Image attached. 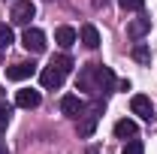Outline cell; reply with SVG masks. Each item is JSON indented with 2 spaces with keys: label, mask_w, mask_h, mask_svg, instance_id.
<instances>
[{
  "label": "cell",
  "mask_w": 157,
  "mask_h": 154,
  "mask_svg": "<svg viewBox=\"0 0 157 154\" xmlns=\"http://www.w3.org/2000/svg\"><path fill=\"white\" fill-rule=\"evenodd\" d=\"M21 45H24L30 55H39V52H45V33H42L39 27H27L24 37H21Z\"/></svg>",
  "instance_id": "6da1fadb"
},
{
  "label": "cell",
  "mask_w": 157,
  "mask_h": 154,
  "mask_svg": "<svg viewBox=\"0 0 157 154\" xmlns=\"http://www.w3.org/2000/svg\"><path fill=\"white\" fill-rule=\"evenodd\" d=\"M33 12H36L33 0H18V3L12 6V21H15V24H30Z\"/></svg>",
  "instance_id": "7a4b0ae2"
},
{
  "label": "cell",
  "mask_w": 157,
  "mask_h": 154,
  "mask_svg": "<svg viewBox=\"0 0 157 154\" xmlns=\"http://www.w3.org/2000/svg\"><path fill=\"white\" fill-rule=\"evenodd\" d=\"M130 109H133V115H139L142 121H151V118H154V106H151V100L145 94L133 97V100H130Z\"/></svg>",
  "instance_id": "3957f363"
},
{
  "label": "cell",
  "mask_w": 157,
  "mask_h": 154,
  "mask_svg": "<svg viewBox=\"0 0 157 154\" xmlns=\"http://www.w3.org/2000/svg\"><path fill=\"white\" fill-rule=\"evenodd\" d=\"M63 79H67V73H60L55 64H48V67L39 73V82H42V88H60V85H63Z\"/></svg>",
  "instance_id": "277c9868"
},
{
  "label": "cell",
  "mask_w": 157,
  "mask_h": 154,
  "mask_svg": "<svg viewBox=\"0 0 157 154\" xmlns=\"http://www.w3.org/2000/svg\"><path fill=\"white\" fill-rule=\"evenodd\" d=\"M78 88L97 94V64H88V67L78 73Z\"/></svg>",
  "instance_id": "5b68a950"
},
{
  "label": "cell",
  "mask_w": 157,
  "mask_h": 154,
  "mask_svg": "<svg viewBox=\"0 0 157 154\" xmlns=\"http://www.w3.org/2000/svg\"><path fill=\"white\" fill-rule=\"evenodd\" d=\"M60 112H63V115H70V118H82V115H85V103H82L78 97L67 94L63 100H60Z\"/></svg>",
  "instance_id": "8992f818"
},
{
  "label": "cell",
  "mask_w": 157,
  "mask_h": 154,
  "mask_svg": "<svg viewBox=\"0 0 157 154\" xmlns=\"http://www.w3.org/2000/svg\"><path fill=\"white\" fill-rule=\"evenodd\" d=\"M118 88V79L109 67H100L97 64V91H115Z\"/></svg>",
  "instance_id": "52a82bcc"
},
{
  "label": "cell",
  "mask_w": 157,
  "mask_h": 154,
  "mask_svg": "<svg viewBox=\"0 0 157 154\" xmlns=\"http://www.w3.org/2000/svg\"><path fill=\"white\" fill-rule=\"evenodd\" d=\"M15 106H21V109H36V106H39V91H33V88H21L18 94H15Z\"/></svg>",
  "instance_id": "ba28073f"
},
{
  "label": "cell",
  "mask_w": 157,
  "mask_h": 154,
  "mask_svg": "<svg viewBox=\"0 0 157 154\" xmlns=\"http://www.w3.org/2000/svg\"><path fill=\"white\" fill-rule=\"evenodd\" d=\"M33 73H36V67H33V64H12V67L6 70V79L21 82V79H30Z\"/></svg>",
  "instance_id": "9c48e42d"
},
{
  "label": "cell",
  "mask_w": 157,
  "mask_h": 154,
  "mask_svg": "<svg viewBox=\"0 0 157 154\" xmlns=\"http://www.w3.org/2000/svg\"><path fill=\"white\" fill-rule=\"evenodd\" d=\"M148 30H151V18H133L127 24V37L130 39H142Z\"/></svg>",
  "instance_id": "30bf717a"
},
{
  "label": "cell",
  "mask_w": 157,
  "mask_h": 154,
  "mask_svg": "<svg viewBox=\"0 0 157 154\" xmlns=\"http://www.w3.org/2000/svg\"><path fill=\"white\" fill-rule=\"evenodd\" d=\"M139 133V127H136V121H130V118H121L115 124V136L118 139H136Z\"/></svg>",
  "instance_id": "8fae6325"
},
{
  "label": "cell",
  "mask_w": 157,
  "mask_h": 154,
  "mask_svg": "<svg viewBox=\"0 0 157 154\" xmlns=\"http://www.w3.org/2000/svg\"><path fill=\"white\" fill-rule=\"evenodd\" d=\"M78 37H82V45H85V48H97L100 45V30L94 24H85V27L78 30Z\"/></svg>",
  "instance_id": "7c38bea8"
},
{
  "label": "cell",
  "mask_w": 157,
  "mask_h": 154,
  "mask_svg": "<svg viewBox=\"0 0 157 154\" xmlns=\"http://www.w3.org/2000/svg\"><path fill=\"white\" fill-rule=\"evenodd\" d=\"M55 42H58L60 48H70V45L76 42V30H73V27H67V24L58 27V30H55Z\"/></svg>",
  "instance_id": "4fadbf2b"
},
{
  "label": "cell",
  "mask_w": 157,
  "mask_h": 154,
  "mask_svg": "<svg viewBox=\"0 0 157 154\" xmlns=\"http://www.w3.org/2000/svg\"><path fill=\"white\" fill-rule=\"evenodd\" d=\"M12 45V27L9 24H0V52H6Z\"/></svg>",
  "instance_id": "5bb4252c"
},
{
  "label": "cell",
  "mask_w": 157,
  "mask_h": 154,
  "mask_svg": "<svg viewBox=\"0 0 157 154\" xmlns=\"http://www.w3.org/2000/svg\"><path fill=\"white\" fill-rule=\"evenodd\" d=\"M52 64H55V67H58L60 73H70V70H73V67H76V64H73V58H70V55H58V58L52 60Z\"/></svg>",
  "instance_id": "9a60e30c"
},
{
  "label": "cell",
  "mask_w": 157,
  "mask_h": 154,
  "mask_svg": "<svg viewBox=\"0 0 157 154\" xmlns=\"http://www.w3.org/2000/svg\"><path fill=\"white\" fill-rule=\"evenodd\" d=\"M9 121H12V106L9 103H0V130H6Z\"/></svg>",
  "instance_id": "2e32d148"
},
{
  "label": "cell",
  "mask_w": 157,
  "mask_h": 154,
  "mask_svg": "<svg viewBox=\"0 0 157 154\" xmlns=\"http://www.w3.org/2000/svg\"><path fill=\"white\" fill-rule=\"evenodd\" d=\"M133 60H139V64H148V60H151V52H148V45H142V42H139L136 48H133Z\"/></svg>",
  "instance_id": "e0dca14e"
},
{
  "label": "cell",
  "mask_w": 157,
  "mask_h": 154,
  "mask_svg": "<svg viewBox=\"0 0 157 154\" xmlns=\"http://www.w3.org/2000/svg\"><path fill=\"white\" fill-rule=\"evenodd\" d=\"M142 151H145L142 142H139V139H130V142L124 145V151H121V154H142Z\"/></svg>",
  "instance_id": "ac0fdd59"
},
{
  "label": "cell",
  "mask_w": 157,
  "mask_h": 154,
  "mask_svg": "<svg viewBox=\"0 0 157 154\" xmlns=\"http://www.w3.org/2000/svg\"><path fill=\"white\" fill-rule=\"evenodd\" d=\"M118 3H121L124 9H130V12H139V9L145 6V0H118Z\"/></svg>",
  "instance_id": "d6986e66"
},
{
  "label": "cell",
  "mask_w": 157,
  "mask_h": 154,
  "mask_svg": "<svg viewBox=\"0 0 157 154\" xmlns=\"http://www.w3.org/2000/svg\"><path fill=\"white\" fill-rule=\"evenodd\" d=\"M94 6H97V9H103V6H109V0H94Z\"/></svg>",
  "instance_id": "ffe728a7"
},
{
  "label": "cell",
  "mask_w": 157,
  "mask_h": 154,
  "mask_svg": "<svg viewBox=\"0 0 157 154\" xmlns=\"http://www.w3.org/2000/svg\"><path fill=\"white\" fill-rule=\"evenodd\" d=\"M0 154H9V148H6V145H3V142H0Z\"/></svg>",
  "instance_id": "44dd1931"
},
{
  "label": "cell",
  "mask_w": 157,
  "mask_h": 154,
  "mask_svg": "<svg viewBox=\"0 0 157 154\" xmlns=\"http://www.w3.org/2000/svg\"><path fill=\"white\" fill-rule=\"evenodd\" d=\"M88 154H100V148H88Z\"/></svg>",
  "instance_id": "7402d4cb"
}]
</instances>
